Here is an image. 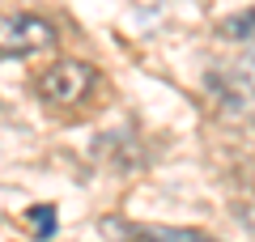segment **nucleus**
Wrapping results in <instances>:
<instances>
[{"mask_svg": "<svg viewBox=\"0 0 255 242\" xmlns=\"http://www.w3.org/2000/svg\"><path fill=\"white\" fill-rule=\"evenodd\" d=\"M217 34H221V38H234V43L255 38V9H243V13H234V17H221Z\"/></svg>", "mask_w": 255, "mask_h": 242, "instance_id": "obj_5", "label": "nucleus"}, {"mask_svg": "<svg viewBox=\"0 0 255 242\" xmlns=\"http://www.w3.org/2000/svg\"><path fill=\"white\" fill-rule=\"evenodd\" d=\"M213 85H217L234 107H238V102H251L255 98V51L243 55L238 64H230L221 77H213Z\"/></svg>", "mask_w": 255, "mask_h": 242, "instance_id": "obj_4", "label": "nucleus"}, {"mask_svg": "<svg viewBox=\"0 0 255 242\" xmlns=\"http://www.w3.org/2000/svg\"><path fill=\"white\" fill-rule=\"evenodd\" d=\"M55 47V26L34 13H9L0 17V55H34Z\"/></svg>", "mask_w": 255, "mask_h": 242, "instance_id": "obj_1", "label": "nucleus"}, {"mask_svg": "<svg viewBox=\"0 0 255 242\" xmlns=\"http://www.w3.org/2000/svg\"><path fill=\"white\" fill-rule=\"evenodd\" d=\"M243 221H247V225H255V213H243Z\"/></svg>", "mask_w": 255, "mask_h": 242, "instance_id": "obj_7", "label": "nucleus"}, {"mask_svg": "<svg viewBox=\"0 0 255 242\" xmlns=\"http://www.w3.org/2000/svg\"><path fill=\"white\" fill-rule=\"evenodd\" d=\"M26 221L34 225V238H51L55 234V208L51 204H34V208H26Z\"/></svg>", "mask_w": 255, "mask_h": 242, "instance_id": "obj_6", "label": "nucleus"}, {"mask_svg": "<svg viewBox=\"0 0 255 242\" xmlns=\"http://www.w3.org/2000/svg\"><path fill=\"white\" fill-rule=\"evenodd\" d=\"M90 85H94V68L81 60H60L38 77V94L47 102H60V107H77L90 94Z\"/></svg>", "mask_w": 255, "mask_h": 242, "instance_id": "obj_2", "label": "nucleus"}, {"mask_svg": "<svg viewBox=\"0 0 255 242\" xmlns=\"http://www.w3.org/2000/svg\"><path fill=\"white\" fill-rule=\"evenodd\" d=\"M102 234L119 242H217L204 230H183V225H145V221H115L107 217L102 221Z\"/></svg>", "mask_w": 255, "mask_h": 242, "instance_id": "obj_3", "label": "nucleus"}]
</instances>
